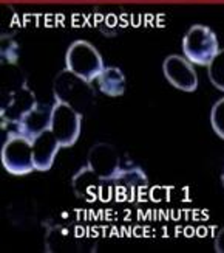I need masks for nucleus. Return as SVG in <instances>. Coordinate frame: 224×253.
<instances>
[{"label": "nucleus", "instance_id": "1", "mask_svg": "<svg viewBox=\"0 0 224 253\" xmlns=\"http://www.w3.org/2000/svg\"><path fill=\"white\" fill-rule=\"evenodd\" d=\"M73 190L85 201L131 194L147 183L139 168H122L118 149L110 143H96L88 151L87 165L74 174Z\"/></svg>", "mask_w": 224, "mask_h": 253}, {"label": "nucleus", "instance_id": "2", "mask_svg": "<svg viewBox=\"0 0 224 253\" xmlns=\"http://www.w3.org/2000/svg\"><path fill=\"white\" fill-rule=\"evenodd\" d=\"M65 69L92 84L104 72L105 64L95 45L87 41H74L65 53Z\"/></svg>", "mask_w": 224, "mask_h": 253}, {"label": "nucleus", "instance_id": "3", "mask_svg": "<svg viewBox=\"0 0 224 253\" xmlns=\"http://www.w3.org/2000/svg\"><path fill=\"white\" fill-rule=\"evenodd\" d=\"M2 167L8 174L27 175L34 171V159H32V141L19 134L11 132L0 152Z\"/></svg>", "mask_w": 224, "mask_h": 253}, {"label": "nucleus", "instance_id": "4", "mask_svg": "<svg viewBox=\"0 0 224 253\" xmlns=\"http://www.w3.org/2000/svg\"><path fill=\"white\" fill-rule=\"evenodd\" d=\"M82 114L70 103L58 100L50 109V129L62 148H71L81 135Z\"/></svg>", "mask_w": 224, "mask_h": 253}, {"label": "nucleus", "instance_id": "5", "mask_svg": "<svg viewBox=\"0 0 224 253\" xmlns=\"http://www.w3.org/2000/svg\"><path fill=\"white\" fill-rule=\"evenodd\" d=\"M218 51L217 35L206 25H192L183 38L184 56L195 65H209Z\"/></svg>", "mask_w": 224, "mask_h": 253}, {"label": "nucleus", "instance_id": "6", "mask_svg": "<svg viewBox=\"0 0 224 253\" xmlns=\"http://www.w3.org/2000/svg\"><path fill=\"white\" fill-rule=\"evenodd\" d=\"M162 72L165 80L175 89L183 92H195L198 89V75L193 69V64L186 56L170 54L162 62Z\"/></svg>", "mask_w": 224, "mask_h": 253}, {"label": "nucleus", "instance_id": "7", "mask_svg": "<svg viewBox=\"0 0 224 253\" xmlns=\"http://www.w3.org/2000/svg\"><path fill=\"white\" fill-rule=\"evenodd\" d=\"M31 141H32V159H34L36 171L51 169L56 156H58L59 149L62 148L59 140L53 134V130L50 127L45 129Z\"/></svg>", "mask_w": 224, "mask_h": 253}, {"label": "nucleus", "instance_id": "8", "mask_svg": "<svg viewBox=\"0 0 224 253\" xmlns=\"http://www.w3.org/2000/svg\"><path fill=\"white\" fill-rule=\"evenodd\" d=\"M17 132L22 135L32 140L37 137L40 132L50 127V111H45L43 107H39L37 104L31 107L28 112L22 115L17 122Z\"/></svg>", "mask_w": 224, "mask_h": 253}, {"label": "nucleus", "instance_id": "9", "mask_svg": "<svg viewBox=\"0 0 224 253\" xmlns=\"http://www.w3.org/2000/svg\"><path fill=\"white\" fill-rule=\"evenodd\" d=\"M99 90L107 96H121L126 92V76L118 67H105L97 76Z\"/></svg>", "mask_w": 224, "mask_h": 253}, {"label": "nucleus", "instance_id": "10", "mask_svg": "<svg viewBox=\"0 0 224 253\" xmlns=\"http://www.w3.org/2000/svg\"><path fill=\"white\" fill-rule=\"evenodd\" d=\"M207 75L210 83L214 84L218 90L224 92V50H220L217 56L207 65Z\"/></svg>", "mask_w": 224, "mask_h": 253}, {"label": "nucleus", "instance_id": "11", "mask_svg": "<svg viewBox=\"0 0 224 253\" xmlns=\"http://www.w3.org/2000/svg\"><path fill=\"white\" fill-rule=\"evenodd\" d=\"M210 125L215 134L224 140V96L212 106L210 111Z\"/></svg>", "mask_w": 224, "mask_h": 253}, {"label": "nucleus", "instance_id": "12", "mask_svg": "<svg viewBox=\"0 0 224 253\" xmlns=\"http://www.w3.org/2000/svg\"><path fill=\"white\" fill-rule=\"evenodd\" d=\"M214 247L217 253H224V227L218 230L215 241H214Z\"/></svg>", "mask_w": 224, "mask_h": 253}, {"label": "nucleus", "instance_id": "13", "mask_svg": "<svg viewBox=\"0 0 224 253\" xmlns=\"http://www.w3.org/2000/svg\"><path fill=\"white\" fill-rule=\"evenodd\" d=\"M221 185H223V188H224V167H223V171H221Z\"/></svg>", "mask_w": 224, "mask_h": 253}]
</instances>
